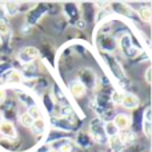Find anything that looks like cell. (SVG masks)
<instances>
[{"instance_id":"6da1fadb","label":"cell","mask_w":152,"mask_h":152,"mask_svg":"<svg viewBox=\"0 0 152 152\" xmlns=\"http://www.w3.org/2000/svg\"><path fill=\"white\" fill-rule=\"evenodd\" d=\"M89 135H91V137L96 143H100V144L108 143V137L104 132V124L102 123L100 119H95V120L91 121V126H89Z\"/></svg>"},{"instance_id":"7a4b0ae2","label":"cell","mask_w":152,"mask_h":152,"mask_svg":"<svg viewBox=\"0 0 152 152\" xmlns=\"http://www.w3.org/2000/svg\"><path fill=\"white\" fill-rule=\"evenodd\" d=\"M37 56H39V50H37V48L26 47V48H23V50L19 52L18 58H19V60L24 64V66H28V64H31L32 61L37 58Z\"/></svg>"},{"instance_id":"3957f363","label":"cell","mask_w":152,"mask_h":152,"mask_svg":"<svg viewBox=\"0 0 152 152\" xmlns=\"http://www.w3.org/2000/svg\"><path fill=\"white\" fill-rule=\"evenodd\" d=\"M0 135L8 140H13L18 137V132H16V128L12 124V121L4 120V119L0 121Z\"/></svg>"},{"instance_id":"277c9868","label":"cell","mask_w":152,"mask_h":152,"mask_svg":"<svg viewBox=\"0 0 152 152\" xmlns=\"http://www.w3.org/2000/svg\"><path fill=\"white\" fill-rule=\"evenodd\" d=\"M51 151L53 152H71L72 148H74V144L72 142L67 139H59L56 142L51 143Z\"/></svg>"},{"instance_id":"5b68a950","label":"cell","mask_w":152,"mask_h":152,"mask_svg":"<svg viewBox=\"0 0 152 152\" xmlns=\"http://www.w3.org/2000/svg\"><path fill=\"white\" fill-rule=\"evenodd\" d=\"M112 123L115 124V127L119 129V132L127 131V129L129 128V126H131V118H129L128 115H124V113H119V115L115 116Z\"/></svg>"},{"instance_id":"8992f818","label":"cell","mask_w":152,"mask_h":152,"mask_svg":"<svg viewBox=\"0 0 152 152\" xmlns=\"http://www.w3.org/2000/svg\"><path fill=\"white\" fill-rule=\"evenodd\" d=\"M69 91H71V94L74 95L76 99H80V97H83L86 95L87 87L81 83V80L76 79V80H72L71 84H69Z\"/></svg>"},{"instance_id":"52a82bcc","label":"cell","mask_w":152,"mask_h":152,"mask_svg":"<svg viewBox=\"0 0 152 152\" xmlns=\"http://www.w3.org/2000/svg\"><path fill=\"white\" fill-rule=\"evenodd\" d=\"M126 110H135L139 105V97L134 94H124L123 95V100L120 103Z\"/></svg>"},{"instance_id":"ba28073f","label":"cell","mask_w":152,"mask_h":152,"mask_svg":"<svg viewBox=\"0 0 152 152\" xmlns=\"http://www.w3.org/2000/svg\"><path fill=\"white\" fill-rule=\"evenodd\" d=\"M118 137L120 139V142L123 143L124 147H126V145H129V144H132V143L135 142V139H136V135H135V132L127 129V131H120V132H119Z\"/></svg>"},{"instance_id":"9c48e42d","label":"cell","mask_w":152,"mask_h":152,"mask_svg":"<svg viewBox=\"0 0 152 152\" xmlns=\"http://www.w3.org/2000/svg\"><path fill=\"white\" fill-rule=\"evenodd\" d=\"M45 128H47V124H45L44 119L34 120V124L31 126V131L34 132L35 135H43L45 132Z\"/></svg>"},{"instance_id":"30bf717a","label":"cell","mask_w":152,"mask_h":152,"mask_svg":"<svg viewBox=\"0 0 152 152\" xmlns=\"http://www.w3.org/2000/svg\"><path fill=\"white\" fill-rule=\"evenodd\" d=\"M23 80H24L23 74L20 71H18V69H11L7 76V81L11 84H20L23 83Z\"/></svg>"},{"instance_id":"8fae6325","label":"cell","mask_w":152,"mask_h":152,"mask_svg":"<svg viewBox=\"0 0 152 152\" xmlns=\"http://www.w3.org/2000/svg\"><path fill=\"white\" fill-rule=\"evenodd\" d=\"M3 7H4V11H5L7 18L16 15V13L19 12V4L18 3H15V1H7V3L3 4Z\"/></svg>"},{"instance_id":"7c38bea8","label":"cell","mask_w":152,"mask_h":152,"mask_svg":"<svg viewBox=\"0 0 152 152\" xmlns=\"http://www.w3.org/2000/svg\"><path fill=\"white\" fill-rule=\"evenodd\" d=\"M108 145H110V148L112 152H121L124 148L123 143L120 142V139H119L118 136L110 137V139H108Z\"/></svg>"},{"instance_id":"4fadbf2b","label":"cell","mask_w":152,"mask_h":152,"mask_svg":"<svg viewBox=\"0 0 152 152\" xmlns=\"http://www.w3.org/2000/svg\"><path fill=\"white\" fill-rule=\"evenodd\" d=\"M143 131H144V134H145L147 137L151 136V112H150V107H147V110H145L144 123H143Z\"/></svg>"},{"instance_id":"5bb4252c","label":"cell","mask_w":152,"mask_h":152,"mask_svg":"<svg viewBox=\"0 0 152 152\" xmlns=\"http://www.w3.org/2000/svg\"><path fill=\"white\" fill-rule=\"evenodd\" d=\"M104 132H105V135H107V137L110 139V137L118 136L119 129L116 128L115 124H113L112 121H108V123H105V124H104Z\"/></svg>"},{"instance_id":"9a60e30c","label":"cell","mask_w":152,"mask_h":152,"mask_svg":"<svg viewBox=\"0 0 152 152\" xmlns=\"http://www.w3.org/2000/svg\"><path fill=\"white\" fill-rule=\"evenodd\" d=\"M139 16L143 21L145 23H150L151 21V18H152V11L150 7H142L139 11Z\"/></svg>"},{"instance_id":"2e32d148","label":"cell","mask_w":152,"mask_h":152,"mask_svg":"<svg viewBox=\"0 0 152 152\" xmlns=\"http://www.w3.org/2000/svg\"><path fill=\"white\" fill-rule=\"evenodd\" d=\"M19 121H20V124L23 127H26V128H31V126L34 124V119H32L27 112L21 113V115L19 116Z\"/></svg>"},{"instance_id":"e0dca14e","label":"cell","mask_w":152,"mask_h":152,"mask_svg":"<svg viewBox=\"0 0 152 152\" xmlns=\"http://www.w3.org/2000/svg\"><path fill=\"white\" fill-rule=\"evenodd\" d=\"M27 113H28L29 116H31L34 120H37V119H42V111L39 110V107H37L36 104H32L28 107V111H27Z\"/></svg>"},{"instance_id":"ac0fdd59","label":"cell","mask_w":152,"mask_h":152,"mask_svg":"<svg viewBox=\"0 0 152 152\" xmlns=\"http://www.w3.org/2000/svg\"><path fill=\"white\" fill-rule=\"evenodd\" d=\"M123 92H119V91H113L111 94V102L115 103V104H120L121 100H123Z\"/></svg>"},{"instance_id":"d6986e66","label":"cell","mask_w":152,"mask_h":152,"mask_svg":"<svg viewBox=\"0 0 152 152\" xmlns=\"http://www.w3.org/2000/svg\"><path fill=\"white\" fill-rule=\"evenodd\" d=\"M10 32V28H8V24L7 23H0V39L5 37Z\"/></svg>"},{"instance_id":"ffe728a7","label":"cell","mask_w":152,"mask_h":152,"mask_svg":"<svg viewBox=\"0 0 152 152\" xmlns=\"http://www.w3.org/2000/svg\"><path fill=\"white\" fill-rule=\"evenodd\" d=\"M7 15H5V11L3 4H0V23H7Z\"/></svg>"},{"instance_id":"44dd1931","label":"cell","mask_w":152,"mask_h":152,"mask_svg":"<svg viewBox=\"0 0 152 152\" xmlns=\"http://www.w3.org/2000/svg\"><path fill=\"white\" fill-rule=\"evenodd\" d=\"M5 97H7V94H5L4 89H0V104L5 102Z\"/></svg>"},{"instance_id":"7402d4cb","label":"cell","mask_w":152,"mask_h":152,"mask_svg":"<svg viewBox=\"0 0 152 152\" xmlns=\"http://www.w3.org/2000/svg\"><path fill=\"white\" fill-rule=\"evenodd\" d=\"M145 81H147V84L151 83V68H147V71H145Z\"/></svg>"},{"instance_id":"603a6c76","label":"cell","mask_w":152,"mask_h":152,"mask_svg":"<svg viewBox=\"0 0 152 152\" xmlns=\"http://www.w3.org/2000/svg\"><path fill=\"white\" fill-rule=\"evenodd\" d=\"M3 120V116H1V113H0V121H1Z\"/></svg>"},{"instance_id":"cb8c5ba5","label":"cell","mask_w":152,"mask_h":152,"mask_svg":"<svg viewBox=\"0 0 152 152\" xmlns=\"http://www.w3.org/2000/svg\"><path fill=\"white\" fill-rule=\"evenodd\" d=\"M50 152H53V151H50Z\"/></svg>"}]
</instances>
